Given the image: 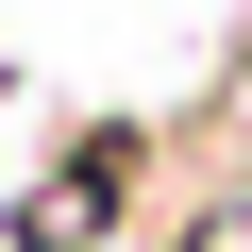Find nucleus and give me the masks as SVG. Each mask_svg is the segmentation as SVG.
<instances>
[{
	"label": "nucleus",
	"mask_w": 252,
	"mask_h": 252,
	"mask_svg": "<svg viewBox=\"0 0 252 252\" xmlns=\"http://www.w3.org/2000/svg\"><path fill=\"white\" fill-rule=\"evenodd\" d=\"M135 168H152V135H84V152L34 185V219H17V235H34V252H101V235H118V202H135Z\"/></svg>",
	"instance_id": "obj_1"
}]
</instances>
